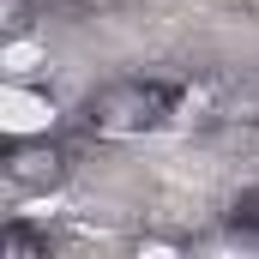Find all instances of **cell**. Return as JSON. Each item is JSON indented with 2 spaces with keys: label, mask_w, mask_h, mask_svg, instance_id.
<instances>
[{
  "label": "cell",
  "mask_w": 259,
  "mask_h": 259,
  "mask_svg": "<svg viewBox=\"0 0 259 259\" xmlns=\"http://www.w3.org/2000/svg\"><path fill=\"white\" fill-rule=\"evenodd\" d=\"M175 109H181V84H169V78H115V84L91 91L84 127L97 139H139V133L169 127Z\"/></svg>",
  "instance_id": "6da1fadb"
},
{
  "label": "cell",
  "mask_w": 259,
  "mask_h": 259,
  "mask_svg": "<svg viewBox=\"0 0 259 259\" xmlns=\"http://www.w3.org/2000/svg\"><path fill=\"white\" fill-rule=\"evenodd\" d=\"M0 169H6L12 193H55L72 163H66V145H55V139H12Z\"/></svg>",
  "instance_id": "7a4b0ae2"
},
{
  "label": "cell",
  "mask_w": 259,
  "mask_h": 259,
  "mask_svg": "<svg viewBox=\"0 0 259 259\" xmlns=\"http://www.w3.org/2000/svg\"><path fill=\"white\" fill-rule=\"evenodd\" d=\"M0 259H49V235H42L36 223L12 217V223H6V235H0Z\"/></svg>",
  "instance_id": "3957f363"
},
{
  "label": "cell",
  "mask_w": 259,
  "mask_h": 259,
  "mask_svg": "<svg viewBox=\"0 0 259 259\" xmlns=\"http://www.w3.org/2000/svg\"><path fill=\"white\" fill-rule=\"evenodd\" d=\"M30 12H36V0H0V30H6L12 42H18V36H30V24H36Z\"/></svg>",
  "instance_id": "277c9868"
},
{
  "label": "cell",
  "mask_w": 259,
  "mask_h": 259,
  "mask_svg": "<svg viewBox=\"0 0 259 259\" xmlns=\"http://www.w3.org/2000/svg\"><path fill=\"white\" fill-rule=\"evenodd\" d=\"M229 223H235V235H253V241H259V187H247V193L235 199Z\"/></svg>",
  "instance_id": "5b68a950"
},
{
  "label": "cell",
  "mask_w": 259,
  "mask_h": 259,
  "mask_svg": "<svg viewBox=\"0 0 259 259\" xmlns=\"http://www.w3.org/2000/svg\"><path fill=\"white\" fill-rule=\"evenodd\" d=\"M42 6H66V0H42Z\"/></svg>",
  "instance_id": "8992f818"
}]
</instances>
